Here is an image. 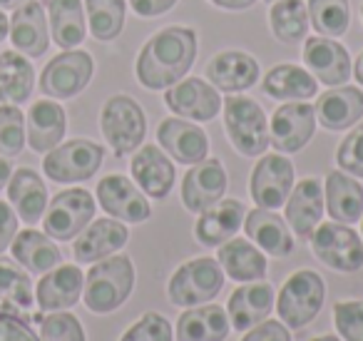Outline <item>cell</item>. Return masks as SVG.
<instances>
[{
    "label": "cell",
    "mask_w": 363,
    "mask_h": 341,
    "mask_svg": "<svg viewBox=\"0 0 363 341\" xmlns=\"http://www.w3.org/2000/svg\"><path fill=\"white\" fill-rule=\"evenodd\" d=\"M197 60V33L184 26L162 28L142 45L135 63L137 80L147 90H167L187 77Z\"/></svg>",
    "instance_id": "6da1fadb"
},
{
    "label": "cell",
    "mask_w": 363,
    "mask_h": 341,
    "mask_svg": "<svg viewBox=\"0 0 363 341\" xmlns=\"http://www.w3.org/2000/svg\"><path fill=\"white\" fill-rule=\"evenodd\" d=\"M132 289H135V264L127 254H115L95 261V266L87 271L82 296L90 311L110 314L130 299Z\"/></svg>",
    "instance_id": "7a4b0ae2"
},
{
    "label": "cell",
    "mask_w": 363,
    "mask_h": 341,
    "mask_svg": "<svg viewBox=\"0 0 363 341\" xmlns=\"http://www.w3.org/2000/svg\"><path fill=\"white\" fill-rule=\"evenodd\" d=\"M224 110V130H227L232 145L239 155L259 157L269 147V125L262 105L252 97L232 95L222 102Z\"/></svg>",
    "instance_id": "3957f363"
},
{
    "label": "cell",
    "mask_w": 363,
    "mask_h": 341,
    "mask_svg": "<svg viewBox=\"0 0 363 341\" xmlns=\"http://www.w3.org/2000/svg\"><path fill=\"white\" fill-rule=\"evenodd\" d=\"M326 299V284L311 269H298L284 281L277 299V311L289 329H303L318 316Z\"/></svg>",
    "instance_id": "277c9868"
},
{
    "label": "cell",
    "mask_w": 363,
    "mask_h": 341,
    "mask_svg": "<svg viewBox=\"0 0 363 341\" xmlns=\"http://www.w3.org/2000/svg\"><path fill=\"white\" fill-rule=\"evenodd\" d=\"M222 264L212 256H199V259H189L187 264H182L172 274L169 284H167V294H169L172 304L189 309V306L209 304L222 291Z\"/></svg>",
    "instance_id": "5b68a950"
},
{
    "label": "cell",
    "mask_w": 363,
    "mask_h": 341,
    "mask_svg": "<svg viewBox=\"0 0 363 341\" xmlns=\"http://www.w3.org/2000/svg\"><path fill=\"white\" fill-rule=\"evenodd\" d=\"M100 127L107 145L117 157H125L142 145L147 135V117L140 102L127 95H115L105 102L100 115Z\"/></svg>",
    "instance_id": "8992f818"
},
{
    "label": "cell",
    "mask_w": 363,
    "mask_h": 341,
    "mask_svg": "<svg viewBox=\"0 0 363 341\" xmlns=\"http://www.w3.org/2000/svg\"><path fill=\"white\" fill-rule=\"evenodd\" d=\"M311 249L318 261L343 274H351L363 266V239L351 229V224H318L311 234Z\"/></svg>",
    "instance_id": "52a82bcc"
},
{
    "label": "cell",
    "mask_w": 363,
    "mask_h": 341,
    "mask_svg": "<svg viewBox=\"0 0 363 341\" xmlns=\"http://www.w3.org/2000/svg\"><path fill=\"white\" fill-rule=\"evenodd\" d=\"M102 157H105V150L97 142L70 140L48 152L43 160V170L52 182H60V185L85 182L100 170Z\"/></svg>",
    "instance_id": "ba28073f"
},
{
    "label": "cell",
    "mask_w": 363,
    "mask_h": 341,
    "mask_svg": "<svg viewBox=\"0 0 363 341\" xmlns=\"http://www.w3.org/2000/svg\"><path fill=\"white\" fill-rule=\"evenodd\" d=\"M92 217H95V197L87 190H65L50 202L43 217V229L50 239L70 242L90 224Z\"/></svg>",
    "instance_id": "9c48e42d"
},
{
    "label": "cell",
    "mask_w": 363,
    "mask_h": 341,
    "mask_svg": "<svg viewBox=\"0 0 363 341\" xmlns=\"http://www.w3.org/2000/svg\"><path fill=\"white\" fill-rule=\"evenodd\" d=\"M92 72H95V63H92L90 53L65 50L45 65L40 75V90L48 97L67 100V97L80 95L90 85Z\"/></svg>",
    "instance_id": "30bf717a"
},
{
    "label": "cell",
    "mask_w": 363,
    "mask_h": 341,
    "mask_svg": "<svg viewBox=\"0 0 363 341\" xmlns=\"http://www.w3.org/2000/svg\"><path fill=\"white\" fill-rule=\"evenodd\" d=\"M316 132V112L308 100H294L277 107L269 122V145L281 155L298 152L311 142Z\"/></svg>",
    "instance_id": "8fae6325"
},
{
    "label": "cell",
    "mask_w": 363,
    "mask_h": 341,
    "mask_svg": "<svg viewBox=\"0 0 363 341\" xmlns=\"http://www.w3.org/2000/svg\"><path fill=\"white\" fill-rule=\"evenodd\" d=\"M252 200L262 210H279L294 190V165L284 155H264L252 172Z\"/></svg>",
    "instance_id": "7c38bea8"
},
{
    "label": "cell",
    "mask_w": 363,
    "mask_h": 341,
    "mask_svg": "<svg viewBox=\"0 0 363 341\" xmlns=\"http://www.w3.org/2000/svg\"><path fill=\"white\" fill-rule=\"evenodd\" d=\"M164 105L174 115L197 122H212L222 110V97L202 77H187L164 90Z\"/></svg>",
    "instance_id": "4fadbf2b"
},
{
    "label": "cell",
    "mask_w": 363,
    "mask_h": 341,
    "mask_svg": "<svg viewBox=\"0 0 363 341\" xmlns=\"http://www.w3.org/2000/svg\"><path fill=\"white\" fill-rule=\"evenodd\" d=\"M97 202L107 215L127 222V224H140L152 215L147 195L125 175H107L105 180H100Z\"/></svg>",
    "instance_id": "5bb4252c"
},
{
    "label": "cell",
    "mask_w": 363,
    "mask_h": 341,
    "mask_svg": "<svg viewBox=\"0 0 363 341\" xmlns=\"http://www.w3.org/2000/svg\"><path fill=\"white\" fill-rule=\"evenodd\" d=\"M301 58L306 63V70L328 87L346 85L351 77V55H348L346 45H341L333 38H306Z\"/></svg>",
    "instance_id": "9a60e30c"
},
{
    "label": "cell",
    "mask_w": 363,
    "mask_h": 341,
    "mask_svg": "<svg viewBox=\"0 0 363 341\" xmlns=\"http://www.w3.org/2000/svg\"><path fill=\"white\" fill-rule=\"evenodd\" d=\"M227 192V172L219 160H207L192 165V170L182 180V205L189 212L202 215L204 210L214 207Z\"/></svg>",
    "instance_id": "2e32d148"
},
{
    "label": "cell",
    "mask_w": 363,
    "mask_h": 341,
    "mask_svg": "<svg viewBox=\"0 0 363 341\" xmlns=\"http://www.w3.org/2000/svg\"><path fill=\"white\" fill-rule=\"evenodd\" d=\"M157 140H160L162 150H167V155L174 157L179 165H197L209 155L207 132L182 117L162 120L157 127Z\"/></svg>",
    "instance_id": "e0dca14e"
},
{
    "label": "cell",
    "mask_w": 363,
    "mask_h": 341,
    "mask_svg": "<svg viewBox=\"0 0 363 341\" xmlns=\"http://www.w3.org/2000/svg\"><path fill=\"white\" fill-rule=\"evenodd\" d=\"M274 304H277V291L269 281H249L242 284L227 304V316L232 329L249 331L252 326L269 319Z\"/></svg>",
    "instance_id": "ac0fdd59"
},
{
    "label": "cell",
    "mask_w": 363,
    "mask_h": 341,
    "mask_svg": "<svg viewBox=\"0 0 363 341\" xmlns=\"http://www.w3.org/2000/svg\"><path fill=\"white\" fill-rule=\"evenodd\" d=\"M127 239H130V229L120 220L105 217V220H95L77 234L72 254H75L77 264H95V261L107 259L117 249H122Z\"/></svg>",
    "instance_id": "d6986e66"
},
{
    "label": "cell",
    "mask_w": 363,
    "mask_h": 341,
    "mask_svg": "<svg viewBox=\"0 0 363 341\" xmlns=\"http://www.w3.org/2000/svg\"><path fill=\"white\" fill-rule=\"evenodd\" d=\"M132 180L137 182L142 192L152 200H164L172 192L177 180L174 165L169 162L167 152H162L157 145H145L132 157Z\"/></svg>",
    "instance_id": "ffe728a7"
},
{
    "label": "cell",
    "mask_w": 363,
    "mask_h": 341,
    "mask_svg": "<svg viewBox=\"0 0 363 341\" xmlns=\"http://www.w3.org/2000/svg\"><path fill=\"white\" fill-rule=\"evenodd\" d=\"M207 80L222 92L249 90L259 80V63L242 50L217 53L207 63Z\"/></svg>",
    "instance_id": "44dd1931"
},
{
    "label": "cell",
    "mask_w": 363,
    "mask_h": 341,
    "mask_svg": "<svg viewBox=\"0 0 363 341\" xmlns=\"http://www.w3.org/2000/svg\"><path fill=\"white\" fill-rule=\"evenodd\" d=\"M323 217V187L316 177L301 180L286 200V222L294 234L311 239L313 229L321 224Z\"/></svg>",
    "instance_id": "7402d4cb"
},
{
    "label": "cell",
    "mask_w": 363,
    "mask_h": 341,
    "mask_svg": "<svg viewBox=\"0 0 363 341\" xmlns=\"http://www.w3.org/2000/svg\"><path fill=\"white\" fill-rule=\"evenodd\" d=\"M82 286H85V276L75 264L55 266L38 281L35 301L43 311L70 309L82 296Z\"/></svg>",
    "instance_id": "603a6c76"
},
{
    "label": "cell",
    "mask_w": 363,
    "mask_h": 341,
    "mask_svg": "<svg viewBox=\"0 0 363 341\" xmlns=\"http://www.w3.org/2000/svg\"><path fill=\"white\" fill-rule=\"evenodd\" d=\"M11 40L13 48L23 55L40 58L48 53L50 38H48V21L43 6L35 0H28L21 8H16L11 21Z\"/></svg>",
    "instance_id": "cb8c5ba5"
},
{
    "label": "cell",
    "mask_w": 363,
    "mask_h": 341,
    "mask_svg": "<svg viewBox=\"0 0 363 341\" xmlns=\"http://www.w3.org/2000/svg\"><path fill=\"white\" fill-rule=\"evenodd\" d=\"M244 217H247V210L239 200H219L214 207L204 210L197 220V227H194L197 242L204 247H222L242 229Z\"/></svg>",
    "instance_id": "d4e9b609"
},
{
    "label": "cell",
    "mask_w": 363,
    "mask_h": 341,
    "mask_svg": "<svg viewBox=\"0 0 363 341\" xmlns=\"http://www.w3.org/2000/svg\"><path fill=\"white\" fill-rule=\"evenodd\" d=\"M318 122L326 130L341 132L353 127L363 117V92L358 87H336L323 95H318L316 105H313Z\"/></svg>",
    "instance_id": "484cf974"
},
{
    "label": "cell",
    "mask_w": 363,
    "mask_h": 341,
    "mask_svg": "<svg viewBox=\"0 0 363 341\" xmlns=\"http://www.w3.org/2000/svg\"><path fill=\"white\" fill-rule=\"evenodd\" d=\"M8 200L26 224H38L48 210V187L35 170L21 167L8 180Z\"/></svg>",
    "instance_id": "4316f807"
},
{
    "label": "cell",
    "mask_w": 363,
    "mask_h": 341,
    "mask_svg": "<svg viewBox=\"0 0 363 341\" xmlns=\"http://www.w3.org/2000/svg\"><path fill=\"white\" fill-rule=\"evenodd\" d=\"M244 232L247 237L272 256H289L294 251V237L286 227V220L274 215L272 210H257L247 212L244 217Z\"/></svg>",
    "instance_id": "83f0119b"
},
{
    "label": "cell",
    "mask_w": 363,
    "mask_h": 341,
    "mask_svg": "<svg viewBox=\"0 0 363 341\" xmlns=\"http://www.w3.org/2000/svg\"><path fill=\"white\" fill-rule=\"evenodd\" d=\"M177 341H224L232 331L224 306L199 304V309L189 306L177 321Z\"/></svg>",
    "instance_id": "f1b7e54d"
},
{
    "label": "cell",
    "mask_w": 363,
    "mask_h": 341,
    "mask_svg": "<svg viewBox=\"0 0 363 341\" xmlns=\"http://www.w3.org/2000/svg\"><path fill=\"white\" fill-rule=\"evenodd\" d=\"M262 90L274 100H311L313 95H318V80L306 67H298L294 63H281L264 75Z\"/></svg>",
    "instance_id": "f546056e"
},
{
    "label": "cell",
    "mask_w": 363,
    "mask_h": 341,
    "mask_svg": "<svg viewBox=\"0 0 363 341\" xmlns=\"http://www.w3.org/2000/svg\"><path fill=\"white\" fill-rule=\"evenodd\" d=\"M67 130V117L57 102L38 100L28 112V142L35 152H50L60 145Z\"/></svg>",
    "instance_id": "4dcf8cb0"
},
{
    "label": "cell",
    "mask_w": 363,
    "mask_h": 341,
    "mask_svg": "<svg viewBox=\"0 0 363 341\" xmlns=\"http://www.w3.org/2000/svg\"><path fill=\"white\" fill-rule=\"evenodd\" d=\"M219 264L227 271L229 279L239 284L262 281L267 276V256L249 239H229L219 247Z\"/></svg>",
    "instance_id": "1f68e13d"
},
{
    "label": "cell",
    "mask_w": 363,
    "mask_h": 341,
    "mask_svg": "<svg viewBox=\"0 0 363 341\" xmlns=\"http://www.w3.org/2000/svg\"><path fill=\"white\" fill-rule=\"evenodd\" d=\"M326 210L333 222L353 224L363 217V187L341 170L326 177Z\"/></svg>",
    "instance_id": "d6a6232c"
},
{
    "label": "cell",
    "mask_w": 363,
    "mask_h": 341,
    "mask_svg": "<svg viewBox=\"0 0 363 341\" xmlns=\"http://www.w3.org/2000/svg\"><path fill=\"white\" fill-rule=\"evenodd\" d=\"M13 259L23 264L33 274H45V271L55 269L62 261L60 249L48 234L35 229L18 232L13 239Z\"/></svg>",
    "instance_id": "836d02e7"
},
{
    "label": "cell",
    "mask_w": 363,
    "mask_h": 341,
    "mask_svg": "<svg viewBox=\"0 0 363 341\" xmlns=\"http://www.w3.org/2000/svg\"><path fill=\"white\" fill-rule=\"evenodd\" d=\"M35 85V70L28 58L16 50L0 53V102L3 105H23Z\"/></svg>",
    "instance_id": "e575fe53"
},
{
    "label": "cell",
    "mask_w": 363,
    "mask_h": 341,
    "mask_svg": "<svg viewBox=\"0 0 363 341\" xmlns=\"http://www.w3.org/2000/svg\"><path fill=\"white\" fill-rule=\"evenodd\" d=\"M50 36L62 50H72L85 40V16L80 0H48Z\"/></svg>",
    "instance_id": "d590c367"
},
{
    "label": "cell",
    "mask_w": 363,
    "mask_h": 341,
    "mask_svg": "<svg viewBox=\"0 0 363 341\" xmlns=\"http://www.w3.org/2000/svg\"><path fill=\"white\" fill-rule=\"evenodd\" d=\"M33 301H35V289H33L30 276L13 259L0 256V304L3 309L26 319L28 309H33Z\"/></svg>",
    "instance_id": "8d00e7d4"
},
{
    "label": "cell",
    "mask_w": 363,
    "mask_h": 341,
    "mask_svg": "<svg viewBox=\"0 0 363 341\" xmlns=\"http://www.w3.org/2000/svg\"><path fill=\"white\" fill-rule=\"evenodd\" d=\"M272 33L279 43L296 45L308 33V8L303 0H277L269 13Z\"/></svg>",
    "instance_id": "74e56055"
},
{
    "label": "cell",
    "mask_w": 363,
    "mask_h": 341,
    "mask_svg": "<svg viewBox=\"0 0 363 341\" xmlns=\"http://www.w3.org/2000/svg\"><path fill=\"white\" fill-rule=\"evenodd\" d=\"M87 23L95 40L112 43L125 28V0H85Z\"/></svg>",
    "instance_id": "f35d334b"
},
{
    "label": "cell",
    "mask_w": 363,
    "mask_h": 341,
    "mask_svg": "<svg viewBox=\"0 0 363 341\" xmlns=\"http://www.w3.org/2000/svg\"><path fill=\"white\" fill-rule=\"evenodd\" d=\"M308 23L323 38H338L351 26L348 0H308Z\"/></svg>",
    "instance_id": "ab89813d"
},
{
    "label": "cell",
    "mask_w": 363,
    "mask_h": 341,
    "mask_svg": "<svg viewBox=\"0 0 363 341\" xmlns=\"http://www.w3.org/2000/svg\"><path fill=\"white\" fill-rule=\"evenodd\" d=\"M26 147V117L18 105H0V155L16 157Z\"/></svg>",
    "instance_id": "60d3db41"
},
{
    "label": "cell",
    "mask_w": 363,
    "mask_h": 341,
    "mask_svg": "<svg viewBox=\"0 0 363 341\" xmlns=\"http://www.w3.org/2000/svg\"><path fill=\"white\" fill-rule=\"evenodd\" d=\"M40 341H85V331L75 314L55 311L40 319Z\"/></svg>",
    "instance_id": "b9f144b4"
},
{
    "label": "cell",
    "mask_w": 363,
    "mask_h": 341,
    "mask_svg": "<svg viewBox=\"0 0 363 341\" xmlns=\"http://www.w3.org/2000/svg\"><path fill=\"white\" fill-rule=\"evenodd\" d=\"M333 324L346 341H363V299L338 301L333 306Z\"/></svg>",
    "instance_id": "7bdbcfd3"
},
{
    "label": "cell",
    "mask_w": 363,
    "mask_h": 341,
    "mask_svg": "<svg viewBox=\"0 0 363 341\" xmlns=\"http://www.w3.org/2000/svg\"><path fill=\"white\" fill-rule=\"evenodd\" d=\"M336 162L346 175L363 177V122L343 137L336 150Z\"/></svg>",
    "instance_id": "ee69618b"
},
{
    "label": "cell",
    "mask_w": 363,
    "mask_h": 341,
    "mask_svg": "<svg viewBox=\"0 0 363 341\" xmlns=\"http://www.w3.org/2000/svg\"><path fill=\"white\" fill-rule=\"evenodd\" d=\"M120 341H172V326L162 314H145Z\"/></svg>",
    "instance_id": "f6af8a7d"
},
{
    "label": "cell",
    "mask_w": 363,
    "mask_h": 341,
    "mask_svg": "<svg viewBox=\"0 0 363 341\" xmlns=\"http://www.w3.org/2000/svg\"><path fill=\"white\" fill-rule=\"evenodd\" d=\"M0 341H40L23 316L0 309Z\"/></svg>",
    "instance_id": "bcb514c9"
},
{
    "label": "cell",
    "mask_w": 363,
    "mask_h": 341,
    "mask_svg": "<svg viewBox=\"0 0 363 341\" xmlns=\"http://www.w3.org/2000/svg\"><path fill=\"white\" fill-rule=\"evenodd\" d=\"M242 341H291V334H289L284 321L267 319V321H262V324L252 326V329L244 334Z\"/></svg>",
    "instance_id": "7dc6e473"
},
{
    "label": "cell",
    "mask_w": 363,
    "mask_h": 341,
    "mask_svg": "<svg viewBox=\"0 0 363 341\" xmlns=\"http://www.w3.org/2000/svg\"><path fill=\"white\" fill-rule=\"evenodd\" d=\"M18 234V215L8 202H0V254L13 244Z\"/></svg>",
    "instance_id": "c3c4849f"
},
{
    "label": "cell",
    "mask_w": 363,
    "mask_h": 341,
    "mask_svg": "<svg viewBox=\"0 0 363 341\" xmlns=\"http://www.w3.org/2000/svg\"><path fill=\"white\" fill-rule=\"evenodd\" d=\"M130 6L140 18H160L177 6V0H130Z\"/></svg>",
    "instance_id": "681fc988"
},
{
    "label": "cell",
    "mask_w": 363,
    "mask_h": 341,
    "mask_svg": "<svg viewBox=\"0 0 363 341\" xmlns=\"http://www.w3.org/2000/svg\"><path fill=\"white\" fill-rule=\"evenodd\" d=\"M209 3H214L217 8H224V11H247L257 0H209Z\"/></svg>",
    "instance_id": "f907efd6"
},
{
    "label": "cell",
    "mask_w": 363,
    "mask_h": 341,
    "mask_svg": "<svg viewBox=\"0 0 363 341\" xmlns=\"http://www.w3.org/2000/svg\"><path fill=\"white\" fill-rule=\"evenodd\" d=\"M11 175H13L11 162L3 160V157H0V190H3V187L8 185V180H11Z\"/></svg>",
    "instance_id": "816d5d0a"
},
{
    "label": "cell",
    "mask_w": 363,
    "mask_h": 341,
    "mask_svg": "<svg viewBox=\"0 0 363 341\" xmlns=\"http://www.w3.org/2000/svg\"><path fill=\"white\" fill-rule=\"evenodd\" d=\"M353 77L358 80V85H363V50H361V55L356 58V65H353Z\"/></svg>",
    "instance_id": "f5cc1de1"
},
{
    "label": "cell",
    "mask_w": 363,
    "mask_h": 341,
    "mask_svg": "<svg viewBox=\"0 0 363 341\" xmlns=\"http://www.w3.org/2000/svg\"><path fill=\"white\" fill-rule=\"evenodd\" d=\"M8 28H11V23H8V18L3 16V13H0V40H6Z\"/></svg>",
    "instance_id": "db71d44e"
},
{
    "label": "cell",
    "mask_w": 363,
    "mask_h": 341,
    "mask_svg": "<svg viewBox=\"0 0 363 341\" xmlns=\"http://www.w3.org/2000/svg\"><path fill=\"white\" fill-rule=\"evenodd\" d=\"M28 0H0V8H21Z\"/></svg>",
    "instance_id": "11a10c76"
},
{
    "label": "cell",
    "mask_w": 363,
    "mask_h": 341,
    "mask_svg": "<svg viewBox=\"0 0 363 341\" xmlns=\"http://www.w3.org/2000/svg\"><path fill=\"white\" fill-rule=\"evenodd\" d=\"M311 341H341V339H338V336L326 334V336H316V339H311Z\"/></svg>",
    "instance_id": "9f6ffc18"
},
{
    "label": "cell",
    "mask_w": 363,
    "mask_h": 341,
    "mask_svg": "<svg viewBox=\"0 0 363 341\" xmlns=\"http://www.w3.org/2000/svg\"><path fill=\"white\" fill-rule=\"evenodd\" d=\"M361 21H363V6H361Z\"/></svg>",
    "instance_id": "6f0895ef"
},
{
    "label": "cell",
    "mask_w": 363,
    "mask_h": 341,
    "mask_svg": "<svg viewBox=\"0 0 363 341\" xmlns=\"http://www.w3.org/2000/svg\"><path fill=\"white\" fill-rule=\"evenodd\" d=\"M361 232H363V217H361Z\"/></svg>",
    "instance_id": "680465c9"
}]
</instances>
